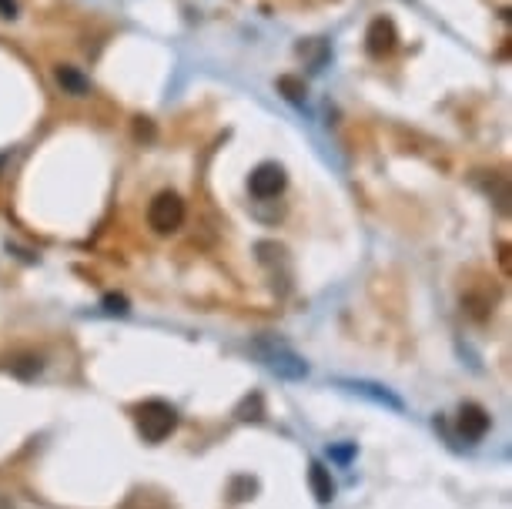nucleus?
Listing matches in <instances>:
<instances>
[{
  "mask_svg": "<svg viewBox=\"0 0 512 509\" xmlns=\"http://www.w3.org/2000/svg\"><path fill=\"white\" fill-rule=\"evenodd\" d=\"M134 426H138L144 443H164L178 429V409L168 406L164 399H148L134 409Z\"/></svg>",
  "mask_w": 512,
  "mask_h": 509,
  "instance_id": "f257e3e1",
  "label": "nucleus"
},
{
  "mask_svg": "<svg viewBox=\"0 0 512 509\" xmlns=\"http://www.w3.org/2000/svg\"><path fill=\"white\" fill-rule=\"evenodd\" d=\"M255 352H258V359H262L278 379L298 382V379L308 376V362L292 349V345H285L282 339H258Z\"/></svg>",
  "mask_w": 512,
  "mask_h": 509,
  "instance_id": "f03ea898",
  "label": "nucleus"
},
{
  "mask_svg": "<svg viewBox=\"0 0 512 509\" xmlns=\"http://www.w3.org/2000/svg\"><path fill=\"white\" fill-rule=\"evenodd\" d=\"M148 225L158 235H171L185 225V201L175 191H158L154 201L148 205Z\"/></svg>",
  "mask_w": 512,
  "mask_h": 509,
  "instance_id": "7ed1b4c3",
  "label": "nucleus"
},
{
  "mask_svg": "<svg viewBox=\"0 0 512 509\" xmlns=\"http://www.w3.org/2000/svg\"><path fill=\"white\" fill-rule=\"evenodd\" d=\"M285 185H288V175H285V168L278 165V161H262V165H258V168L248 175L251 195L262 198V201L278 198V195L285 191Z\"/></svg>",
  "mask_w": 512,
  "mask_h": 509,
  "instance_id": "20e7f679",
  "label": "nucleus"
},
{
  "mask_svg": "<svg viewBox=\"0 0 512 509\" xmlns=\"http://www.w3.org/2000/svg\"><path fill=\"white\" fill-rule=\"evenodd\" d=\"M395 44H399V31H395V24L389 17H375L369 24V31H365V51L372 57H385L395 51Z\"/></svg>",
  "mask_w": 512,
  "mask_h": 509,
  "instance_id": "39448f33",
  "label": "nucleus"
},
{
  "mask_svg": "<svg viewBox=\"0 0 512 509\" xmlns=\"http://www.w3.org/2000/svg\"><path fill=\"white\" fill-rule=\"evenodd\" d=\"M456 426H459L462 439H469V443H479V439L489 432L492 419H489L486 409L476 406V402H466V406L459 409V416H456Z\"/></svg>",
  "mask_w": 512,
  "mask_h": 509,
  "instance_id": "423d86ee",
  "label": "nucleus"
},
{
  "mask_svg": "<svg viewBox=\"0 0 512 509\" xmlns=\"http://www.w3.org/2000/svg\"><path fill=\"white\" fill-rule=\"evenodd\" d=\"M338 386H345L349 392H355V396H365V399H372V402H379V406H389L395 412H402L405 409V402L395 396V392H389L385 386H375V382H349V379H342Z\"/></svg>",
  "mask_w": 512,
  "mask_h": 509,
  "instance_id": "0eeeda50",
  "label": "nucleus"
},
{
  "mask_svg": "<svg viewBox=\"0 0 512 509\" xmlns=\"http://www.w3.org/2000/svg\"><path fill=\"white\" fill-rule=\"evenodd\" d=\"M54 81H57V88H61L64 94H71V98H84V94L91 91V81L71 64H57L54 67Z\"/></svg>",
  "mask_w": 512,
  "mask_h": 509,
  "instance_id": "6e6552de",
  "label": "nucleus"
},
{
  "mask_svg": "<svg viewBox=\"0 0 512 509\" xmlns=\"http://www.w3.org/2000/svg\"><path fill=\"white\" fill-rule=\"evenodd\" d=\"M121 509H175V506H171V499L158 493V489H134L121 503Z\"/></svg>",
  "mask_w": 512,
  "mask_h": 509,
  "instance_id": "1a4fd4ad",
  "label": "nucleus"
},
{
  "mask_svg": "<svg viewBox=\"0 0 512 509\" xmlns=\"http://www.w3.org/2000/svg\"><path fill=\"white\" fill-rule=\"evenodd\" d=\"M308 483H312V493L322 506H328L335 499V483H332V473L322 466V463H312L308 469Z\"/></svg>",
  "mask_w": 512,
  "mask_h": 509,
  "instance_id": "9d476101",
  "label": "nucleus"
},
{
  "mask_svg": "<svg viewBox=\"0 0 512 509\" xmlns=\"http://www.w3.org/2000/svg\"><path fill=\"white\" fill-rule=\"evenodd\" d=\"M275 88H278V94H282L285 101H292V104H305V98H308L305 81L295 78V74H282V78L275 81Z\"/></svg>",
  "mask_w": 512,
  "mask_h": 509,
  "instance_id": "9b49d317",
  "label": "nucleus"
},
{
  "mask_svg": "<svg viewBox=\"0 0 512 509\" xmlns=\"http://www.w3.org/2000/svg\"><path fill=\"white\" fill-rule=\"evenodd\" d=\"M104 312H108V315H128V299H124V295H108V299H104Z\"/></svg>",
  "mask_w": 512,
  "mask_h": 509,
  "instance_id": "f8f14e48",
  "label": "nucleus"
},
{
  "mask_svg": "<svg viewBox=\"0 0 512 509\" xmlns=\"http://www.w3.org/2000/svg\"><path fill=\"white\" fill-rule=\"evenodd\" d=\"M134 134H138V138H154V128H151V121L148 118H138V128H134Z\"/></svg>",
  "mask_w": 512,
  "mask_h": 509,
  "instance_id": "ddd939ff",
  "label": "nucleus"
},
{
  "mask_svg": "<svg viewBox=\"0 0 512 509\" xmlns=\"http://www.w3.org/2000/svg\"><path fill=\"white\" fill-rule=\"evenodd\" d=\"M0 14H4V17H17V4H14V0H0Z\"/></svg>",
  "mask_w": 512,
  "mask_h": 509,
  "instance_id": "4468645a",
  "label": "nucleus"
},
{
  "mask_svg": "<svg viewBox=\"0 0 512 509\" xmlns=\"http://www.w3.org/2000/svg\"><path fill=\"white\" fill-rule=\"evenodd\" d=\"M332 456H335V459H342V463H349V459H352V446H342V449H335Z\"/></svg>",
  "mask_w": 512,
  "mask_h": 509,
  "instance_id": "2eb2a0df",
  "label": "nucleus"
}]
</instances>
